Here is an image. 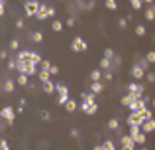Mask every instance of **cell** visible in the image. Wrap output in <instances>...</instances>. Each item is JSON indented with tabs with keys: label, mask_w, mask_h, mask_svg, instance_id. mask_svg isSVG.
Here are the masks:
<instances>
[{
	"label": "cell",
	"mask_w": 155,
	"mask_h": 150,
	"mask_svg": "<svg viewBox=\"0 0 155 150\" xmlns=\"http://www.w3.org/2000/svg\"><path fill=\"white\" fill-rule=\"evenodd\" d=\"M128 91L134 93V95H137V97H143V85H141V83H130Z\"/></svg>",
	"instance_id": "obj_12"
},
{
	"label": "cell",
	"mask_w": 155,
	"mask_h": 150,
	"mask_svg": "<svg viewBox=\"0 0 155 150\" xmlns=\"http://www.w3.org/2000/svg\"><path fill=\"white\" fill-rule=\"evenodd\" d=\"M145 34H147V30H145V26H141V24H137V26H136V36H140V38H143Z\"/></svg>",
	"instance_id": "obj_29"
},
{
	"label": "cell",
	"mask_w": 155,
	"mask_h": 150,
	"mask_svg": "<svg viewBox=\"0 0 155 150\" xmlns=\"http://www.w3.org/2000/svg\"><path fill=\"white\" fill-rule=\"evenodd\" d=\"M151 103H153V107H155V99H153V101H151Z\"/></svg>",
	"instance_id": "obj_58"
},
{
	"label": "cell",
	"mask_w": 155,
	"mask_h": 150,
	"mask_svg": "<svg viewBox=\"0 0 155 150\" xmlns=\"http://www.w3.org/2000/svg\"><path fill=\"white\" fill-rule=\"evenodd\" d=\"M16 69H18V73H24L28 77L38 73V65L31 61H24V59H16Z\"/></svg>",
	"instance_id": "obj_1"
},
{
	"label": "cell",
	"mask_w": 155,
	"mask_h": 150,
	"mask_svg": "<svg viewBox=\"0 0 155 150\" xmlns=\"http://www.w3.org/2000/svg\"><path fill=\"white\" fill-rule=\"evenodd\" d=\"M110 63H112V65H120V63H122V58H120V55H114V58L110 59Z\"/></svg>",
	"instance_id": "obj_37"
},
{
	"label": "cell",
	"mask_w": 155,
	"mask_h": 150,
	"mask_svg": "<svg viewBox=\"0 0 155 150\" xmlns=\"http://www.w3.org/2000/svg\"><path fill=\"white\" fill-rule=\"evenodd\" d=\"M91 8H96V0H88L87 2V10H91Z\"/></svg>",
	"instance_id": "obj_47"
},
{
	"label": "cell",
	"mask_w": 155,
	"mask_h": 150,
	"mask_svg": "<svg viewBox=\"0 0 155 150\" xmlns=\"http://www.w3.org/2000/svg\"><path fill=\"white\" fill-rule=\"evenodd\" d=\"M104 58L106 59H112L114 58V50H112V47H106V50H104Z\"/></svg>",
	"instance_id": "obj_35"
},
{
	"label": "cell",
	"mask_w": 155,
	"mask_h": 150,
	"mask_svg": "<svg viewBox=\"0 0 155 150\" xmlns=\"http://www.w3.org/2000/svg\"><path fill=\"white\" fill-rule=\"evenodd\" d=\"M47 4H43V2H39V10H38V14H35V18L38 20H47Z\"/></svg>",
	"instance_id": "obj_16"
},
{
	"label": "cell",
	"mask_w": 155,
	"mask_h": 150,
	"mask_svg": "<svg viewBox=\"0 0 155 150\" xmlns=\"http://www.w3.org/2000/svg\"><path fill=\"white\" fill-rule=\"evenodd\" d=\"M145 20H147V22H155V6H149L147 10H145Z\"/></svg>",
	"instance_id": "obj_19"
},
{
	"label": "cell",
	"mask_w": 155,
	"mask_h": 150,
	"mask_svg": "<svg viewBox=\"0 0 155 150\" xmlns=\"http://www.w3.org/2000/svg\"><path fill=\"white\" fill-rule=\"evenodd\" d=\"M102 81H92L91 83V91L92 93H96V95H100V93H102Z\"/></svg>",
	"instance_id": "obj_18"
},
{
	"label": "cell",
	"mask_w": 155,
	"mask_h": 150,
	"mask_svg": "<svg viewBox=\"0 0 155 150\" xmlns=\"http://www.w3.org/2000/svg\"><path fill=\"white\" fill-rule=\"evenodd\" d=\"M16 28H24V20H16Z\"/></svg>",
	"instance_id": "obj_53"
},
{
	"label": "cell",
	"mask_w": 155,
	"mask_h": 150,
	"mask_svg": "<svg viewBox=\"0 0 155 150\" xmlns=\"http://www.w3.org/2000/svg\"><path fill=\"white\" fill-rule=\"evenodd\" d=\"M88 50V44L84 42L83 38H73V42H71V51H75V54H83V51H87Z\"/></svg>",
	"instance_id": "obj_7"
},
{
	"label": "cell",
	"mask_w": 155,
	"mask_h": 150,
	"mask_svg": "<svg viewBox=\"0 0 155 150\" xmlns=\"http://www.w3.org/2000/svg\"><path fill=\"white\" fill-rule=\"evenodd\" d=\"M102 81H112V73H110L108 69H106L104 73H102Z\"/></svg>",
	"instance_id": "obj_40"
},
{
	"label": "cell",
	"mask_w": 155,
	"mask_h": 150,
	"mask_svg": "<svg viewBox=\"0 0 155 150\" xmlns=\"http://www.w3.org/2000/svg\"><path fill=\"white\" fill-rule=\"evenodd\" d=\"M16 59L31 61V63H35V65H39V63H41V55L35 54V51H28V50H20V51H18V58H16Z\"/></svg>",
	"instance_id": "obj_2"
},
{
	"label": "cell",
	"mask_w": 155,
	"mask_h": 150,
	"mask_svg": "<svg viewBox=\"0 0 155 150\" xmlns=\"http://www.w3.org/2000/svg\"><path fill=\"white\" fill-rule=\"evenodd\" d=\"M140 150H147V148H143V146H141V148H140Z\"/></svg>",
	"instance_id": "obj_57"
},
{
	"label": "cell",
	"mask_w": 155,
	"mask_h": 150,
	"mask_svg": "<svg viewBox=\"0 0 155 150\" xmlns=\"http://www.w3.org/2000/svg\"><path fill=\"white\" fill-rule=\"evenodd\" d=\"M41 119H43V120H49V119H51V113H49V111H41Z\"/></svg>",
	"instance_id": "obj_43"
},
{
	"label": "cell",
	"mask_w": 155,
	"mask_h": 150,
	"mask_svg": "<svg viewBox=\"0 0 155 150\" xmlns=\"http://www.w3.org/2000/svg\"><path fill=\"white\" fill-rule=\"evenodd\" d=\"M14 89H16V79H12V77L4 79V83H2V91L4 93H12Z\"/></svg>",
	"instance_id": "obj_13"
},
{
	"label": "cell",
	"mask_w": 155,
	"mask_h": 150,
	"mask_svg": "<svg viewBox=\"0 0 155 150\" xmlns=\"http://www.w3.org/2000/svg\"><path fill=\"white\" fill-rule=\"evenodd\" d=\"M65 111H67V113H75L77 111V101L69 99L67 103H65Z\"/></svg>",
	"instance_id": "obj_22"
},
{
	"label": "cell",
	"mask_w": 155,
	"mask_h": 150,
	"mask_svg": "<svg viewBox=\"0 0 155 150\" xmlns=\"http://www.w3.org/2000/svg\"><path fill=\"white\" fill-rule=\"evenodd\" d=\"M39 65H41V69H47V71H49V65H51V63L47 61V59H41V63H39Z\"/></svg>",
	"instance_id": "obj_42"
},
{
	"label": "cell",
	"mask_w": 155,
	"mask_h": 150,
	"mask_svg": "<svg viewBox=\"0 0 155 150\" xmlns=\"http://www.w3.org/2000/svg\"><path fill=\"white\" fill-rule=\"evenodd\" d=\"M120 144H134L132 136H130V134H124V136H120Z\"/></svg>",
	"instance_id": "obj_32"
},
{
	"label": "cell",
	"mask_w": 155,
	"mask_h": 150,
	"mask_svg": "<svg viewBox=\"0 0 155 150\" xmlns=\"http://www.w3.org/2000/svg\"><path fill=\"white\" fill-rule=\"evenodd\" d=\"M6 58H8V54H6V51L2 50V51H0V59H6Z\"/></svg>",
	"instance_id": "obj_54"
},
{
	"label": "cell",
	"mask_w": 155,
	"mask_h": 150,
	"mask_svg": "<svg viewBox=\"0 0 155 150\" xmlns=\"http://www.w3.org/2000/svg\"><path fill=\"white\" fill-rule=\"evenodd\" d=\"M102 148L104 150H116V144H114L112 140H104V142H102Z\"/></svg>",
	"instance_id": "obj_31"
},
{
	"label": "cell",
	"mask_w": 155,
	"mask_h": 150,
	"mask_svg": "<svg viewBox=\"0 0 155 150\" xmlns=\"http://www.w3.org/2000/svg\"><path fill=\"white\" fill-rule=\"evenodd\" d=\"M136 63H140V65H141V67H143V69H145V71H147V69H149V65H151V63H149V61H147V59H145V58H143V59H137V61H136Z\"/></svg>",
	"instance_id": "obj_33"
},
{
	"label": "cell",
	"mask_w": 155,
	"mask_h": 150,
	"mask_svg": "<svg viewBox=\"0 0 155 150\" xmlns=\"http://www.w3.org/2000/svg\"><path fill=\"white\" fill-rule=\"evenodd\" d=\"M143 2H153V0H143Z\"/></svg>",
	"instance_id": "obj_56"
},
{
	"label": "cell",
	"mask_w": 155,
	"mask_h": 150,
	"mask_svg": "<svg viewBox=\"0 0 155 150\" xmlns=\"http://www.w3.org/2000/svg\"><path fill=\"white\" fill-rule=\"evenodd\" d=\"M108 128H110V131H118V128H120V120L112 117V119L108 120Z\"/></svg>",
	"instance_id": "obj_25"
},
{
	"label": "cell",
	"mask_w": 155,
	"mask_h": 150,
	"mask_svg": "<svg viewBox=\"0 0 155 150\" xmlns=\"http://www.w3.org/2000/svg\"><path fill=\"white\" fill-rule=\"evenodd\" d=\"M143 120H147V119H145V115L141 111H132L128 115V127H141Z\"/></svg>",
	"instance_id": "obj_3"
},
{
	"label": "cell",
	"mask_w": 155,
	"mask_h": 150,
	"mask_svg": "<svg viewBox=\"0 0 155 150\" xmlns=\"http://www.w3.org/2000/svg\"><path fill=\"white\" fill-rule=\"evenodd\" d=\"M8 69H16V59H8Z\"/></svg>",
	"instance_id": "obj_48"
},
{
	"label": "cell",
	"mask_w": 155,
	"mask_h": 150,
	"mask_svg": "<svg viewBox=\"0 0 155 150\" xmlns=\"http://www.w3.org/2000/svg\"><path fill=\"white\" fill-rule=\"evenodd\" d=\"M0 150H10V146H8V142L4 138H0Z\"/></svg>",
	"instance_id": "obj_41"
},
{
	"label": "cell",
	"mask_w": 155,
	"mask_h": 150,
	"mask_svg": "<svg viewBox=\"0 0 155 150\" xmlns=\"http://www.w3.org/2000/svg\"><path fill=\"white\" fill-rule=\"evenodd\" d=\"M0 117L2 119H6L8 123H14V119H16V111L12 107H4L2 111H0Z\"/></svg>",
	"instance_id": "obj_10"
},
{
	"label": "cell",
	"mask_w": 155,
	"mask_h": 150,
	"mask_svg": "<svg viewBox=\"0 0 155 150\" xmlns=\"http://www.w3.org/2000/svg\"><path fill=\"white\" fill-rule=\"evenodd\" d=\"M145 79H147L149 83H155V73H145Z\"/></svg>",
	"instance_id": "obj_46"
},
{
	"label": "cell",
	"mask_w": 155,
	"mask_h": 150,
	"mask_svg": "<svg viewBox=\"0 0 155 150\" xmlns=\"http://www.w3.org/2000/svg\"><path fill=\"white\" fill-rule=\"evenodd\" d=\"M71 136L73 138H79V131H77V128H71Z\"/></svg>",
	"instance_id": "obj_52"
},
{
	"label": "cell",
	"mask_w": 155,
	"mask_h": 150,
	"mask_svg": "<svg viewBox=\"0 0 155 150\" xmlns=\"http://www.w3.org/2000/svg\"><path fill=\"white\" fill-rule=\"evenodd\" d=\"M120 150H136V144H122Z\"/></svg>",
	"instance_id": "obj_44"
},
{
	"label": "cell",
	"mask_w": 155,
	"mask_h": 150,
	"mask_svg": "<svg viewBox=\"0 0 155 150\" xmlns=\"http://www.w3.org/2000/svg\"><path fill=\"white\" fill-rule=\"evenodd\" d=\"M130 136L134 144H145V132L141 131V127H130Z\"/></svg>",
	"instance_id": "obj_5"
},
{
	"label": "cell",
	"mask_w": 155,
	"mask_h": 150,
	"mask_svg": "<svg viewBox=\"0 0 155 150\" xmlns=\"http://www.w3.org/2000/svg\"><path fill=\"white\" fill-rule=\"evenodd\" d=\"M81 97H83V101H88V103H96V93H81Z\"/></svg>",
	"instance_id": "obj_21"
},
{
	"label": "cell",
	"mask_w": 155,
	"mask_h": 150,
	"mask_svg": "<svg viewBox=\"0 0 155 150\" xmlns=\"http://www.w3.org/2000/svg\"><path fill=\"white\" fill-rule=\"evenodd\" d=\"M91 81H102V69H92Z\"/></svg>",
	"instance_id": "obj_23"
},
{
	"label": "cell",
	"mask_w": 155,
	"mask_h": 150,
	"mask_svg": "<svg viewBox=\"0 0 155 150\" xmlns=\"http://www.w3.org/2000/svg\"><path fill=\"white\" fill-rule=\"evenodd\" d=\"M81 111H83L84 115H96V113H98V105H96V103H88V101H83V103H81Z\"/></svg>",
	"instance_id": "obj_8"
},
{
	"label": "cell",
	"mask_w": 155,
	"mask_h": 150,
	"mask_svg": "<svg viewBox=\"0 0 155 150\" xmlns=\"http://www.w3.org/2000/svg\"><path fill=\"white\" fill-rule=\"evenodd\" d=\"M134 99H141V97H137V95H134V93H130V91H128V95H124V97H122V99H120V103L124 105V107H130Z\"/></svg>",
	"instance_id": "obj_15"
},
{
	"label": "cell",
	"mask_w": 155,
	"mask_h": 150,
	"mask_svg": "<svg viewBox=\"0 0 155 150\" xmlns=\"http://www.w3.org/2000/svg\"><path fill=\"white\" fill-rule=\"evenodd\" d=\"M51 30L53 32H63V22H61V20H53L51 22Z\"/></svg>",
	"instance_id": "obj_24"
},
{
	"label": "cell",
	"mask_w": 155,
	"mask_h": 150,
	"mask_svg": "<svg viewBox=\"0 0 155 150\" xmlns=\"http://www.w3.org/2000/svg\"><path fill=\"white\" fill-rule=\"evenodd\" d=\"M130 73H132V77L136 81H141V79H145V73H147V71L143 69V67L140 65V63H136V65L132 67V71H130Z\"/></svg>",
	"instance_id": "obj_9"
},
{
	"label": "cell",
	"mask_w": 155,
	"mask_h": 150,
	"mask_svg": "<svg viewBox=\"0 0 155 150\" xmlns=\"http://www.w3.org/2000/svg\"><path fill=\"white\" fill-rule=\"evenodd\" d=\"M43 91H45L47 95H51V93H55V83H53L51 79L43 81Z\"/></svg>",
	"instance_id": "obj_17"
},
{
	"label": "cell",
	"mask_w": 155,
	"mask_h": 150,
	"mask_svg": "<svg viewBox=\"0 0 155 150\" xmlns=\"http://www.w3.org/2000/svg\"><path fill=\"white\" fill-rule=\"evenodd\" d=\"M130 2H132V8H134V10H140L141 4H143V0H130Z\"/></svg>",
	"instance_id": "obj_34"
},
{
	"label": "cell",
	"mask_w": 155,
	"mask_h": 150,
	"mask_svg": "<svg viewBox=\"0 0 155 150\" xmlns=\"http://www.w3.org/2000/svg\"><path fill=\"white\" fill-rule=\"evenodd\" d=\"M47 16H49V18H53V16H55V8H53V6L47 8Z\"/></svg>",
	"instance_id": "obj_50"
},
{
	"label": "cell",
	"mask_w": 155,
	"mask_h": 150,
	"mask_svg": "<svg viewBox=\"0 0 155 150\" xmlns=\"http://www.w3.org/2000/svg\"><path fill=\"white\" fill-rule=\"evenodd\" d=\"M30 40H31V42H35V44H39V42H43V32H39V30H35V32H31V36H30Z\"/></svg>",
	"instance_id": "obj_20"
},
{
	"label": "cell",
	"mask_w": 155,
	"mask_h": 150,
	"mask_svg": "<svg viewBox=\"0 0 155 150\" xmlns=\"http://www.w3.org/2000/svg\"><path fill=\"white\" fill-rule=\"evenodd\" d=\"M98 65H100V69H102V71H106V69H110V67H112V63H110V59L102 58V59H100V63H98Z\"/></svg>",
	"instance_id": "obj_27"
},
{
	"label": "cell",
	"mask_w": 155,
	"mask_h": 150,
	"mask_svg": "<svg viewBox=\"0 0 155 150\" xmlns=\"http://www.w3.org/2000/svg\"><path fill=\"white\" fill-rule=\"evenodd\" d=\"M38 10H39V2L38 0H26V2H24V12H26V16L35 18Z\"/></svg>",
	"instance_id": "obj_6"
},
{
	"label": "cell",
	"mask_w": 155,
	"mask_h": 150,
	"mask_svg": "<svg viewBox=\"0 0 155 150\" xmlns=\"http://www.w3.org/2000/svg\"><path fill=\"white\" fill-rule=\"evenodd\" d=\"M145 59H147L149 63H155V51H147V55H145Z\"/></svg>",
	"instance_id": "obj_36"
},
{
	"label": "cell",
	"mask_w": 155,
	"mask_h": 150,
	"mask_svg": "<svg viewBox=\"0 0 155 150\" xmlns=\"http://www.w3.org/2000/svg\"><path fill=\"white\" fill-rule=\"evenodd\" d=\"M75 24H77V18H75V16H71V18L67 20V26H75Z\"/></svg>",
	"instance_id": "obj_49"
},
{
	"label": "cell",
	"mask_w": 155,
	"mask_h": 150,
	"mask_svg": "<svg viewBox=\"0 0 155 150\" xmlns=\"http://www.w3.org/2000/svg\"><path fill=\"white\" fill-rule=\"evenodd\" d=\"M141 131H143L145 134L155 131V119H153V117H151V119H147V120H143V124H141Z\"/></svg>",
	"instance_id": "obj_14"
},
{
	"label": "cell",
	"mask_w": 155,
	"mask_h": 150,
	"mask_svg": "<svg viewBox=\"0 0 155 150\" xmlns=\"http://www.w3.org/2000/svg\"><path fill=\"white\" fill-rule=\"evenodd\" d=\"M147 107V103H145L143 101V97H141V99H134L132 101V105H130V111H143V109Z\"/></svg>",
	"instance_id": "obj_11"
},
{
	"label": "cell",
	"mask_w": 155,
	"mask_h": 150,
	"mask_svg": "<svg viewBox=\"0 0 155 150\" xmlns=\"http://www.w3.org/2000/svg\"><path fill=\"white\" fill-rule=\"evenodd\" d=\"M10 50H20V42H18V40H12V42H10Z\"/></svg>",
	"instance_id": "obj_39"
},
{
	"label": "cell",
	"mask_w": 155,
	"mask_h": 150,
	"mask_svg": "<svg viewBox=\"0 0 155 150\" xmlns=\"http://www.w3.org/2000/svg\"><path fill=\"white\" fill-rule=\"evenodd\" d=\"M59 73V67H55V65H49V75H57Z\"/></svg>",
	"instance_id": "obj_45"
},
{
	"label": "cell",
	"mask_w": 155,
	"mask_h": 150,
	"mask_svg": "<svg viewBox=\"0 0 155 150\" xmlns=\"http://www.w3.org/2000/svg\"><path fill=\"white\" fill-rule=\"evenodd\" d=\"M128 22H130V20L124 16V18H120V20H118V26H120V28H126V26H128Z\"/></svg>",
	"instance_id": "obj_38"
},
{
	"label": "cell",
	"mask_w": 155,
	"mask_h": 150,
	"mask_svg": "<svg viewBox=\"0 0 155 150\" xmlns=\"http://www.w3.org/2000/svg\"><path fill=\"white\" fill-rule=\"evenodd\" d=\"M55 93L59 95V97H57V103H59V105H65L69 101V87H67V85L55 83Z\"/></svg>",
	"instance_id": "obj_4"
},
{
	"label": "cell",
	"mask_w": 155,
	"mask_h": 150,
	"mask_svg": "<svg viewBox=\"0 0 155 150\" xmlns=\"http://www.w3.org/2000/svg\"><path fill=\"white\" fill-rule=\"evenodd\" d=\"M104 6L108 8V10H116V8H118V2H116V0H104Z\"/></svg>",
	"instance_id": "obj_30"
},
{
	"label": "cell",
	"mask_w": 155,
	"mask_h": 150,
	"mask_svg": "<svg viewBox=\"0 0 155 150\" xmlns=\"http://www.w3.org/2000/svg\"><path fill=\"white\" fill-rule=\"evenodd\" d=\"M4 12H6V8H4V0H0V18L4 16Z\"/></svg>",
	"instance_id": "obj_51"
},
{
	"label": "cell",
	"mask_w": 155,
	"mask_h": 150,
	"mask_svg": "<svg viewBox=\"0 0 155 150\" xmlns=\"http://www.w3.org/2000/svg\"><path fill=\"white\" fill-rule=\"evenodd\" d=\"M38 77H39V81L43 83V81L49 79V71H47V69H39V71H38Z\"/></svg>",
	"instance_id": "obj_28"
},
{
	"label": "cell",
	"mask_w": 155,
	"mask_h": 150,
	"mask_svg": "<svg viewBox=\"0 0 155 150\" xmlns=\"http://www.w3.org/2000/svg\"><path fill=\"white\" fill-rule=\"evenodd\" d=\"M16 83H18V85H22V87H28V83H30V81H28V75L20 73V75H18V79H16Z\"/></svg>",
	"instance_id": "obj_26"
},
{
	"label": "cell",
	"mask_w": 155,
	"mask_h": 150,
	"mask_svg": "<svg viewBox=\"0 0 155 150\" xmlns=\"http://www.w3.org/2000/svg\"><path fill=\"white\" fill-rule=\"evenodd\" d=\"M92 150H104V148H102V144H94V146H92Z\"/></svg>",
	"instance_id": "obj_55"
}]
</instances>
